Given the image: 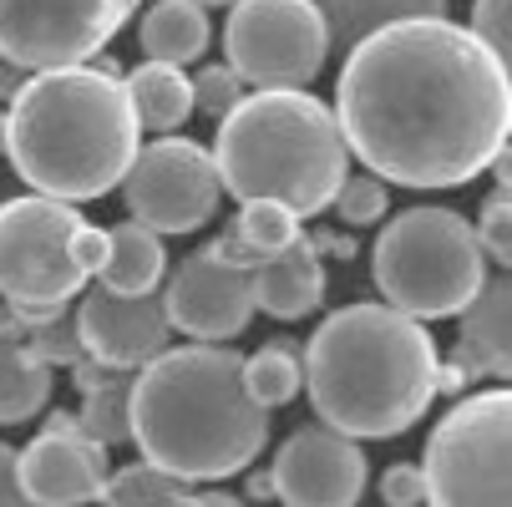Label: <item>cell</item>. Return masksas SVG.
Here are the masks:
<instances>
[{"label": "cell", "mask_w": 512, "mask_h": 507, "mask_svg": "<svg viewBox=\"0 0 512 507\" xmlns=\"http://www.w3.org/2000/svg\"><path fill=\"white\" fill-rule=\"evenodd\" d=\"M335 122L350 163L401 188H462L507 148L512 77L467 26L421 16L345 51Z\"/></svg>", "instance_id": "cell-1"}, {"label": "cell", "mask_w": 512, "mask_h": 507, "mask_svg": "<svg viewBox=\"0 0 512 507\" xmlns=\"http://www.w3.org/2000/svg\"><path fill=\"white\" fill-rule=\"evenodd\" d=\"M127 421L142 462L183 482L249 472L269 442V411L244 391V355L229 345H168L127 381Z\"/></svg>", "instance_id": "cell-2"}, {"label": "cell", "mask_w": 512, "mask_h": 507, "mask_svg": "<svg viewBox=\"0 0 512 507\" xmlns=\"http://www.w3.org/2000/svg\"><path fill=\"white\" fill-rule=\"evenodd\" d=\"M436 340L421 320L386 300L330 310L300 350L305 391L320 426L355 442H381L411 431L436 401Z\"/></svg>", "instance_id": "cell-3"}, {"label": "cell", "mask_w": 512, "mask_h": 507, "mask_svg": "<svg viewBox=\"0 0 512 507\" xmlns=\"http://www.w3.org/2000/svg\"><path fill=\"white\" fill-rule=\"evenodd\" d=\"M142 148V127L117 71L97 61L31 71L6 112V153L31 193L61 203L107 198Z\"/></svg>", "instance_id": "cell-4"}, {"label": "cell", "mask_w": 512, "mask_h": 507, "mask_svg": "<svg viewBox=\"0 0 512 507\" xmlns=\"http://www.w3.org/2000/svg\"><path fill=\"white\" fill-rule=\"evenodd\" d=\"M213 168L229 198H264L284 203L295 219H315L350 173V148L330 102L310 97V87H259L218 117Z\"/></svg>", "instance_id": "cell-5"}, {"label": "cell", "mask_w": 512, "mask_h": 507, "mask_svg": "<svg viewBox=\"0 0 512 507\" xmlns=\"http://www.w3.org/2000/svg\"><path fill=\"white\" fill-rule=\"evenodd\" d=\"M371 279L391 310L411 320H447L477 295L487 259L457 208L416 203L381 229L371 249Z\"/></svg>", "instance_id": "cell-6"}, {"label": "cell", "mask_w": 512, "mask_h": 507, "mask_svg": "<svg viewBox=\"0 0 512 507\" xmlns=\"http://www.w3.org/2000/svg\"><path fill=\"white\" fill-rule=\"evenodd\" d=\"M107 254V229L87 224L77 203L21 193L0 203V300L71 305Z\"/></svg>", "instance_id": "cell-7"}, {"label": "cell", "mask_w": 512, "mask_h": 507, "mask_svg": "<svg viewBox=\"0 0 512 507\" xmlns=\"http://www.w3.org/2000/svg\"><path fill=\"white\" fill-rule=\"evenodd\" d=\"M512 391L457 396L421 457L426 507H512Z\"/></svg>", "instance_id": "cell-8"}, {"label": "cell", "mask_w": 512, "mask_h": 507, "mask_svg": "<svg viewBox=\"0 0 512 507\" xmlns=\"http://www.w3.org/2000/svg\"><path fill=\"white\" fill-rule=\"evenodd\" d=\"M224 56L249 92L310 87L330 61L320 6L315 0H234L224 21Z\"/></svg>", "instance_id": "cell-9"}, {"label": "cell", "mask_w": 512, "mask_h": 507, "mask_svg": "<svg viewBox=\"0 0 512 507\" xmlns=\"http://www.w3.org/2000/svg\"><path fill=\"white\" fill-rule=\"evenodd\" d=\"M127 198V219H137L153 234H198L203 224H213L224 188H218V168L213 153L193 137H158L148 148H137L127 178L117 183Z\"/></svg>", "instance_id": "cell-10"}, {"label": "cell", "mask_w": 512, "mask_h": 507, "mask_svg": "<svg viewBox=\"0 0 512 507\" xmlns=\"http://www.w3.org/2000/svg\"><path fill=\"white\" fill-rule=\"evenodd\" d=\"M142 0H0V61L21 71L82 66L132 21Z\"/></svg>", "instance_id": "cell-11"}, {"label": "cell", "mask_w": 512, "mask_h": 507, "mask_svg": "<svg viewBox=\"0 0 512 507\" xmlns=\"http://www.w3.org/2000/svg\"><path fill=\"white\" fill-rule=\"evenodd\" d=\"M163 315L178 335L198 340V345H229L234 335L249 330L254 320V289H249V269L218 259L213 244L183 254L173 264V274H163Z\"/></svg>", "instance_id": "cell-12"}, {"label": "cell", "mask_w": 512, "mask_h": 507, "mask_svg": "<svg viewBox=\"0 0 512 507\" xmlns=\"http://www.w3.org/2000/svg\"><path fill=\"white\" fill-rule=\"evenodd\" d=\"M365 477H371V462H365L360 442L330 426L289 431L269 467L274 502L284 507H355Z\"/></svg>", "instance_id": "cell-13"}, {"label": "cell", "mask_w": 512, "mask_h": 507, "mask_svg": "<svg viewBox=\"0 0 512 507\" xmlns=\"http://www.w3.org/2000/svg\"><path fill=\"white\" fill-rule=\"evenodd\" d=\"M71 325L82 335V350L102 366L117 371H137L148 366L158 350L173 345V325L163 315V295H112L97 279L77 295V310H71Z\"/></svg>", "instance_id": "cell-14"}, {"label": "cell", "mask_w": 512, "mask_h": 507, "mask_svg": "<svg viewBox=\"0 0 512 507\" xmlns=\"http://www.w3.org/2000/svg\"><path fill=\"white\" fill-rule=\"evenodd\" d=\"M107 472V447L87 431H41L31 447L16 452V477L31 507H87L97 502Z\"/></svg>", "instance_id": "cell-15"}, {"label": "cell", "mask_w": 512, "mask_h": 507, "mask_svg": "<svg viewBox=\"0 0 512 507\" xmlns=\"http://www.w3.org/2000/svg\"><path fill=\"white\" fill-rule=\"evenodd\" d=\"M249 289H254V310L274 320H305L325 305V259H315V249L300 234V244H289L284 254L249 269Z\"/></svg>", "instance_id": "cell-16"}, {"label": "cell", "mask_w": 512, "mask_h": 507, "mask_svg": "<svg viewBox=\"0 0 512 507\" xmlns=\"http://www.w3.org/2000/svg\"><path fill=\"white\" fill-rule=\"evenodd\" d=\"M163 274H168L163 234L142 229L137 219H122L107 229V254H102V269L92 274L102 289H112V295H153V289H163Z\"/></svg>", "instance_id": "cell-17"}, {"label": "cell", "mask_w": 512, "mask_h": 507, "mask_svg": "<svg viewBox=\"0 0 512 507\" xmlns=\"http://www.w3.org/2000/svg\"><path fill=\"white\" fill-rule=\"evenodd\" d=\"M300 234H305V219H295L284 203L254 198V203H239L234 224L213 239V249H218V259H229L239 269H254V264L284 254L289 244H300Z\"/></svg>", "instance_id": "cell-18"}, {"label": "cell", "mask_w": 512, "mask_h": 507, "mask_svg": "<svg viewBox=\"0 0 512 507\" xmlns=\"http://www.w3.org/2000/svg\"><path fill=\"white\" fill-rule=\"evenodd\" d=\"M122 87H127V102H132L142 132L168 137V132H178L193 117V82H188L183 66L142 61V66H132L122 77Z\"/></svg>", "instance_id": "cell-19"}, {"label": "cell", "mask_w": 512, "mask_h": 507, "mask_svg": "<svg viewBox=\"0 0 512 507\" xmlns=\"http://www.w3.org/2000/svg\"><path fill=\"white\" fill-rule=\"evenodd\" d=\"M213 26L208 11L193 0H153L137 21V46L148 61H168V66H188L208 51Z\"/></svg>", "instance_id": "cell-20"}, {"label": "cell", "mask_w": 512, "mask_h": 507, "mask_svg": "<svg viewBox=\"0 0 512 507\" xmlns=\"http://www.w3.org/2000/svg\"><path fill=\"white\" fill-rule=\"evenodd\" d=\"M330 51H350L381 26L396 21H421V16H447V0H315Z\"/></svg>", "instance_id": "cell-21"}, {"label": "cell", "mask_w": 512, "mask_h": 507, "mask_svg": "<svg viewBox=\"0 0 512 507\" xmlns=\"http://www.w3.org/2000/svg\"><path fill=\"white\" fill-rule=\"evenodd\" d=\"M51 391H56L51 366H41L26 345L0 340V426L36 421L51 406Z\"/></svg>", "instance_id": "cell-22"}, {"label": "cell", "mask_w": 512, "mask_h": 507, "mask_svg": "<svg viewBox=\"0 0 512 507\" xmlns=\"http://www.w3.org/2000/svg\"><path fill=\"white\" fill-rule=\"evenodd\" d=\"M457 320H462V330H457L462 345L482 350L502 371H512V325H507L512 320V284L507 279H482L477 295L457 310Z\"/></svg>", "instance_id": "cell-23"}, {"label": "cell", "mask_w": 512, "mask_h": 507, "mask_svg": "<svg viewBox=\"0 0 512 507\" xmlns=\"http://www.w3.org/2000/svg\"><path fill=\"white\" fill-rule=\"evenodd\" d=\"M244 391L264 406L279 411L305 391V366H300V345L289 340H269L254 355H244Z\"/></svg>", "instance_id": "cell-24"}, {"label": "cell", "mask_w": 512, "mask_h": 507, "mask_svg": "<svg viewBox=\"0 0 512 507\" xmlns=\"http://www.w3.org/2000/svg\"><path fill=\"white\" fill-rule=\"evenodd\" d=\"M188 487H193V482H183V477H173V472H163V467H153V462H137V467L107 472L97 502H102V507H163L168 497H178V492H188Z\"/></svg>", "instance_id": "cell-25"}, {"label": "cell", "mask_w": 512, "mask_h": 507, "mask_svg": "<svg viewBox=\"0 0 512 507\" xmlns=\"http://www.w3.org/2000/svg\"><path fill=\"white\" fill-rule=\"evenodd\" d=\"M127 381H132V376H122V381H112V386H102V391L82 396L77 421H82L87 437H92V442H102V447L132 442V421H127Z\"/></svg>", "instance_id": "cell-26"}, {"label": "cell", "mask_w": 512, "mask_h": 507, "mask_svg": "<svg viewBox=\"0 0 512 507\" xmlns=\"http://www.w3.org/2000/svg\"><path fill=\"white\" fill-rule=\"evenodd\" d=\"M350 229H365V224H381L386 208H391V193L376 173H345V183L335 188V203H330Z\"/></svg>", "instance_id": "cell-27"}, {"label": "cell", "mask_w": 512, "mask_h": 507, "mask_svg": "<svg viewBox=\"0 0 512 507\" xmlns=\"http://www.w3.org/2000/svg\"><path fill=\"white\" fill-rule=\"evenodd\" d=\"M41 366H77V360L87 355L82 350V335H77V325H71V310H56L51 320H41L26 340H21Z\"/></svg>", "instance_id": "cell-28"}, {"label": "cell", "mask_w": 512, "mask_h": 507, "mask_svg": "<svg viewBox=\"0 0 512 507\" xmlns=\"http://www.w3.org/2000/svg\"><path fill=\"white\" fill-rule=\"evenodd\" d=\"M188 82H193V112H203V117H213V122H218V117H229V112L239 107V97L249 92L229 61L203 66L198 77H188Z\"/></svg>", "instance_id": "cell-29"}, {"label": "cell", "mask_w": 512, "mask_h": 507, "mask_svg": "<svg viewBox=\"0 0 512 507\" xmlns=\"http://www.w3.org/2000/svg\"><path fill=\"white\" fill-rule=\"evenodd\" d=\"M477 249L482 259H497L502 269L512 264V193L507 188H492L482 198V219H477Z\"/></svg>", "instance_id": "cell-30"}, {"label": "cell", "mask_w": 512, "mask_h": 507, "mask_svg": "<svg viewBox=\"0 0 512 507\" xmlns=\"http://www.w3.org/2000/svg\"><path fill=\"white\" fill-rule=\"evenodd\" d=\"M467 31H472L497 61H507V51H512V0H472Z\"/></svg>", "instance_id": "cell-31"}, {"label": "cell", "mask_w": 512, "mask_h": 507, "mask_svg": "<svg viewBox=\"0 0 512 507\" xmlns=\"http://www.w3.org/2000/svg\"><path fill=\"white\" fill-rule=\"evenodd\" d=\"M381 497H386V507H421V467L391 462L381 472Z\"/></svg>", "instance_id": "cell-32"}, {"label": "cell", "mask_w": 512, "mask_h": 507, "mask_svg": "<svg viewBox=\"0 0 512 507\" xmlns=\"http://www.w3.org/2000/svg\"><path fill=\"white\" fill-rule=\"evenodd\" d=\"M305 244L315 249V259H335V264H350L360 254V239L345 234V229H310Z\"/></svg>", "instance_id": "cell-33"}, {"label": "cell", "mask_w": 512, "mask_h": 507, "mask_svg": "<svg viewBox=\"0 0 512 507\" xmlns=\"http://www.w3.org/2000/svg\"><path fill=\"white\" fill-rule=\"evenodd\" d=\"M122 376H132V371L102 366V360H92V355H82L77 366H71V386H77L82 396H92V391H102V386H112V381H122Z\"/></svg>", "instance_id": "cell-34"}, {"label": "cell", "mask_w": 512, "mask_h": 507, "mask_svg": "<svg viewBox=\"0 0 512 507\" xmlns=\"http://www.w3.org/2000/svg\"><path fill=\"white\" fill-rule=\"evenodd\" d=\"M0 507H31L21 492V477H16V447H6V442H0Z\"/></svg>", "instance_id": "cell-35"}, {"label": "cell", "mask_w": 512, "mask_h": 507, "mask_svg": "<svg viewBox=\"0 0 512 507\" xmlns=\"http://www.w3.org/2000/svg\"><path fill=\"white\" fill-rule=\"evenodd\" d=\"M244 497H249V502H274V482H269V467H264V472H259V467L249 472V482H244Z\"/></svg>", "instance_id": "cell-36"}, {"label": "cell", "mask_w": 512, "mask_h": 507, "mask_svg": "<svg viewBox=\"0 0 512 507\" xmlns=\"http://www.w3.org/2000/svg\"><path fill=\"white\" fill-rule=\"evenodd\" d=\"M21 82H26L21 66H0V102H11V97L21 92Z\"/></svg>", "instance_id": "cell-37"}, {"label": "cell", "mask_w": 512, "mask_h": 507, "mask_svg": "<svg viewBox=\"0 0 512 507\" xmlns=\"http://www.w3.org/2000/svg\"><path fill=\"white\" fill-rule=\"evenodd\" d=\"M41 431H82V421L77 416H71V411H46V421H41Z\"/></svg>", "instance_id": "cell-38"}, {"label": "cell", "mask_w": 512, "mask_h": 507, "mask_svg": "<svg viewBox=\"0 0 512 507\" xmlns=\"http://www.w3.org/2000/svg\"><path fill=\"white\" fill-rule=\"evenodd\" d=\"M487 168H492V173H497V188H507V178H512V153H507V148H502V153H497V158H492V163H487Z\"/></svg>", "instance_id": "cell-39"}, {"label": "cell", "mask_w": 512, "mask_h": 507, "mask_svg": "<svg viewBox=\"0 0 512 507\" xmlns=\"http://www.w3.org/2000/svg\"><path fill=\"white\" fill-rule=\"evenodd\" d=\"M203 502H208V507H249V502L234 497V492H203Z\"/></svg>", "instance_id": "cell-40"}, {"label": "cell", "mask_w": 512, "mask_h": 507, "mask_svg": "<svg viewBox=\"0 0 512 507\" xmlns=\"http://www.w3.org/2000/svg\"><path fill=\"white\" fill-rule=\"evenodd\" d=\"M163 507H208V502H203V492H178V497H168Z\"/></svg>", "instance_id": "cell-41"}, {"label": "cell", "mask_w": 512, "mask_h": 507, "mask_svg": "<svg viewBox=\"0 0 512 507\" xmlns=\"http://www.w3.org/2000/svg\"><path fill=\"white\" fill-rule=\"evenodd\" d=\"M0 158H6V112H0Z\"/></svg>", "instance_id": "cell-42"}, {"label": "cell", "mask_w": 512, "mask_h": 507, "mask_svg": "<svg viewBox=\"0 0 512 507\" xmlns=\"http://www.w3.org/2000/svg\"><path fill=\"white\" fill-rule=\"evenodd\" d=\"M193 6H203V11H208V6H234V0H193Z\"/></svg>", "instance_id": "cell-43"}]
</instances>
